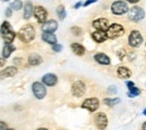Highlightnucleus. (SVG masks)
<instances>
[{"mask_svg":"<svg viewBox=\"0 0 146 130\" xmlns=\"http://www.w3.org/2000/svg\"><path fill=\"white\" fill-rule=\"evenodd\" d=\"M18 37L21 42H25V43L32 42L35 37V30H34L33 26L26 25L23 28H20V30L18 32Z\"/></svg>","mask_w":146,"mask_h":130,"instance_id":"f257e3e1","label":"nucleus"},{"mask_svg":"<svg viewBox=\"0 0 146 130\" xmlns=\"http://www.w3.org/2000/svg\"><path fill=\"white\" fill-rule=\"evenodd\" d=\"M1 36L5 39L6 44H11L13 40L15 39V32L13 30V28L8 21H5L1 25Z\"/></svg>","mask_w":146,"mask_h":130,"instance_id":"f03ea898","label":"nucleus"},{"mask_svg":"<svg viewBox=\"0 0 146 130\" xmlns=\"http://www.w3.org/2000/svg\"><path fill=\"white\" fill-rule=\"evenodd\" d=\"M106 33H107L108 38L113 39V38L123 36L124 33H125V30H124L123 26H120V25H118V24H112V25L109 26V28H108V30H107Z\"/></svg>","mask_w":146,"mask_h":130,"instance_id":"7ed1b4c3","label":"nucleus"},{"mask_svg":"<svg viewBox=\"0 0 146 130\" xmlns=\"http://www.w3.org/2000/svg\"><path fill=\"white\" fill-rule=\"evenodd\" d=\"M111 11H112V14H115V15H117V16L124 15V14H126L128 11L127 3L124 2V1H120V0L115 1V2L112 3V6H111Z\"/></svg>","mask_w":146,"mask_h":130,"instance_id":"20e7f679","label":"nucleus"},{"mask_svg":"<svg viewBox=\"0 0 146 130\" xmlns=\"http://www.w3.org/2000/svg\"><path fill=\"white\" fill-rule=\"evenodd\" d=\"M128 17L130 20L133 21H139L145 17V11L143 8L141 7H133L130 10H129V14H128Z\"/></svg>","mask_w":146,"mask_h":130,"instance_id":"39448f33","label":"nucleus"},{"mask_svg":"<svg viewBox=\"0 0 146 130\" xmlns=\"http://www.w3.org/2000/svg\"><path fill=\"white\" fill-rule=\"evenodd\" d=\"M128 43H129V45L131 47H137L143 43V36L141 35V33L138 30H133L129 34Z\"/></svg>","mask_w":146,"mask_h":130,"instance_id":"423d86ee","label":"nucleus"},{"mask_svg":"<svg viewBox=\"0 0 146 130\" xmlns=\"http://www.w3.org/2000/svg\"><path fill=\"white\" fill-rule=\"evenodd\" d=\"M32 90H33L34 95L36 96L37 99H39V100L44 99L45 95H46V88L40 82H34L33 86H32Z\"/></svg>","mask_w":146,"mask_h":130,"instance_id":"0eeeda50","label":"nucleus"},{"mask_svg":"<svg viewBox=\"0 0 146 130\" xmlns=\"http://www.w3.org/2000/svg\"><path fill=\"white\" fill-rule=\"evenodd\" d=\"M100 103H99V100L97 98H90V99H87L83 103H82V108L83 109H87L90 112L96 111L98 108H99Z\"/></svg>","mask_w":146,"mask_h":130,"instance_id":"6e6552de","label":"nucleus"},{"mask_svg":"<svg viewBox=\"0 0 146 130\" xmlns=\"http://www.w3.org/2000/svg\"><path fill=\"white\" fill-rule=\"evenodd\" d=\"M86 92V84H84V82H82V81H76V82H74L72 85V94L74 96H78V98H80V96H82L83 94Z\"/></svg>","mask_w":146,"mask_h":130,"instance_id":"1a4fd4ad","label":"nucleus"},{"mask_svg":"<svg viewBox=\"0 0 146 130\" xmlns=\"http://www.w3.org/2000/svg\"><path fill=\"white\" fill-rule=\"evenodd\" d=\"M94 122L99 129L104 130L108 125V118L104 112H99V113H97V115L94 118Z\"/></svg>","mask_w":146,"mask_h":130,"instance_id":"9d476101","label":"nucleus"},{"mask_svg":"<svg viewBox=\"0 0 146 130\" xmlns=\"http://www.w3.org/2000/svg\"><path fill=\"white\" fill-rule=\"evenodd\" d=\"M92 26L97 29V30H101V32H107L108 28H109V22L108 20L105 18H99L96 19L93 22H92Z\"/></svg>","mask_w":146,"mask_h":130,"instance_id":"9b49d317","label":"nucleus"},{"mask_svg":"<svg viewBox=\"0 0 146 130\" xmlns=\"http://www.w3.org/2000/svg\"><path fill=\"white\" fill-rule=\"evenodd\" d=\"M34 16L38 22H45L46 17H47V11L45 10V8L37 6V7H35V10H34Z\"/></svg>","mask_w":146,"mask_h":130,"instance_id":"f8f14e48","label":"nucleus"},{"mask_svg":"<svg viewBox=\"0 0 146 130\" xmlns=\"http://www.w3.org/2000/svg\"><path fill=\"white\" fill-rule=\"evenodd\" d=\"M57 29V22L55 20H48V21H45L43 25H42V30L44 33H53Z\"/></svg>","mask_w":146,"mask_h":130,"instance_id":"ddd939ff","label":"nucleus"},{"mask_svg":"<svg viewBox=\"0 0 146 130\" xmlns=\"http://www.w3.org/2000/svg\"><path fill=\"white\" fill-rule=\"evenodd\" d=\"M42 82L43 84L45 85H48V86H54L57 82V77L56 75L53 74V73H48V74H45L42 79Z\"/></svg>","mask_w":146,"mask_h":130,"instance_id":"4468645a","label":"nucleus"},{"mask_svg":"<svg viewBox=\"0 0 146 130\" xmlns=\"http://www.w3.org/2000/svg\"><path fill=\"white\" fill-rule=\"evenodd\" d=\"M35 8L33 7V3L31 1H27L24 6V18L25 19H29L33 16V13H34Z\"/></svg>","mask_w":146,"mask_h":130,"instance_id":"2eb2a0df","label":"nucleus"},{"mask_svg":"<svg viewBox=\"0 0 146 130\" xmlns=\"http://www.w3.org/2000/svg\"><path fill=\"white\" fill-rule=\"evenodd\" d=\"M93 40H96L97 43H102L105 42L108 36H107V33L106 32H101V30H97V32H93L91 34Z\"/></svg>","mask_w":146,"mask_h":130,"instance_id":"dca6fc26","label":"nucleus"},{"mask_svg":"<svg viewBox=\"0 0 146 130\" xmlns=\"http://www.w3.org/2000/svg\"><path fill=\"white\" fill-rule=\"evenodd\" d=\"M94 59L99 63V64H102V65H109L110 64V58L106 54L104 53H98L94 55Z\"/></svg>","mask_w":146,"mask_h":130,"instance_id":"f3484780","label":"nucleus"},{"mask_svg":"<svg viewBox=\"0 0 146 130\" xmlns=\"http://www.w3.org/2000/svg\"><path fill=\"white\" fill-rule=\"evenodd\" d=\"M71 49L73 51L74 54H76V55L79 56L83 55L86 53V48L81 44H79V43H73L72 45H71Z\"/></svg>","mask_w":146,"mask_h":130,"instance_id":"a211bd4d","label":"nucleus"},{"mask_svg":"<svg viewBox=\"0 0 146 130\" xmlns=\"http://www.w3.org/2000/svg\"><path fill=\"white\" fill-rule=\"evenodd\" d=\"M15 49L16 48H15V46L13 44H6L5 47H3V49H2V57L3 58H8Z\"/></svg>","mask_w":146,"mask_h":130,"instance_id":"6ab92c4d","label":"nucleus"},{"mask_svg":"<svg viewBox=\"0 0 146 130\" xmlns=\"http://www.w3.org/2000/svg\"><path fill=\"white\" fill-rule=\"evenodd\" d=\"M17 73V69L14 67V66H9L7 67L6 70H2L1 71V76L2 77H11Z\"/></svg>","mask_w":146,"mask_h":130,"instance_id":"aec40b11","label":"nucleus"},{"mask_svg":"<svg viewBox=\"0 0 146 130\" xmlns=\"http://www.w3.org/2000/svg\"><path fill=\"white\" fill-rule=\"evenodd\" d=\"M28 63L33 66H36V65H39L42 63V57L38 55V54H31L29 57H28Z\"/></svg>","mask_w":146,"mask_h":130,"instance_id":"412c9836","label":"nucleus"},{"mask_svg":"<svg viewBox=\"0 0 146 130\" xmlns=\"http://www.w3.org/2000/svg\"><path fill=\"white\" fill-rule=\"evenodd\" d=\"M43 39L47 43V44H52L54 45L56 44V36H55L53 33H43Z\"/></svg>","mask_w":146,"mask_h":130,"instance_id":"4be33fe9","label":"nucleus"},{"mask_svg":"<svg viewBox=\"0 0 146 130\" xmlns=\"http://www.w3.org/2000/svg\"><path fill=\"white\" fill-rule=\"evenodd\" d=\"M117 73H118V75H119L120 77H123V79H128V77L131 75L130 70L127 69V67H125V66H120V67H118Z\"/></svg>","mask_w":146,"mask_h":130,"instance_id":"5701e85b","label":"nucleus"},{"mask_svg":"<svg viewBox=\"0 0 146 130\" xmlns=\"http://www.w3.org/2000/svg\"><path fill=\"white\" fill-rule=\"evenodd\" d=\"M104 102L108 107H113V106H116V104H118L120 102V99H118V98H116V99H109V98H107V99L104 100Z\"/></svg>","mask_w":146,"mask_h":130,"instance_id":"b1692460","label":"nucleus"},{"mask_svg":"<svg viewBox=\"0 0 146 130\" xmlns=\"http://www.w3.org/2000/svg\"><path fill=\"white\" fill-rule=\"evenodd\" d=\"M56 13H57V16H58L60 20H63V19L66 17V13H65L64 6H58L57 9H56Z\"/></svg>","mask_w":146,"mask_h":130,"instance_id":"393cba45","label":"nucleus"},{"mask_svg":"<svg viewBox=\"0 0 146 130\" xmlns=\"http://www.w3.org/2000/svg\"><path fill=\"white\" fill-rule=\"evenodd\" d=\"M10 8L14 10H20L23 8V2L20 0H15L10 3Z\"/></svg>","mask_w":146,"mask_h":130,"instance_id":"a878e982","label":"nucleus"},{"mask_svg":"<svg viewBox=\"0 0 146 130\" xmlns=\"http://www.w3.org/2000/svg\"><path fill=\"white\" fill-rule=\"evenodd\" d=\"M138 94H141V90H139V89H137V88H134V89L129 90L128 96H129V98H135V96H137Z\"/></svg>","mask_w":146,"mask_h":130,"instance_id":"bb28decb","label":"nucleus"},{"mask_svg":"<svg viewBox=\"0 0 146 130\" xmlns=\"http://www.w3.org/2000/svg\"><path fill=\"white\" fill-rule=\"evenodd\" d=\"M71 30L73 32L74 35H81V34H82V30H81V28H79V27H72Z\"/></svg>","mask_w":146,"mask_h":130,"instance_id":"cd10ccee","label":"nucleus"},{"mask_svg":"<svg viewBox=\"0 0 146 130\" xmlns=\"http://www.w3.org/2000/svg\"><path fill=\"white\" fill-rule=\"evenodd\" d=\"M62 45H58V44H54L53 45V51L54 52H56V53H58V52H61L62 51Z\"/></svg>","mask_w":146,"mask_h":130,"instance_id":"c85d7f7f","label":"nucleus"},{"mask_svg":"<svg viewBox=\"0 0 146 130\" xmlns=\"http://www.w3.org/2000/svg\"><path fill=\"white\" fill-rule=\"evenodd\" d=\"M126 85H127V88L129 89V90H131V89H134V88H135L134 82H130V81H128L127 83H126Z\"/></svg>","mask_w":146,"mask_h":130,"instance_id":"c756f323","label":"nucleus"},{"mask_svg":"<svg viewBox=\"0 0 146 130\" xmlns=\"http://www.w3.org/2000/svg\"><path fill=\"white\" fill-rule=\"evenodd\" d=\"M93 2H97V0H87L86 2H84V7H87V6H89V5H91V3H93Z\"/></svg>","mask_w":146,"mask_h":130,"instance_id":"7c9ffc66","label":"nucleus"},{"mask_svg":"<svg viewBox=\"0 0 146 130\" xmlns=\"http://www.w3.org/2000/svg\"><path fill=\"white\" fill-rule=\"evenodd\" d=\"M6 15H7V17H10L11 16V8H7L6 9Z\"/></svg>","mask_w":146,"mask_h":130,"instance_id":"2f4dec72","label":"nucleus"},{"mask_svg":"<svg viewBox=\"0 0 146 130\" xmlns=\"http://www.w3.org/2000/svg\"><path fill=\"white\" fill-rule=\"evenodd\" d=\"M1 130H7V125L3 121H1Z\"/></svg>","mask_w":146,"mask_h":130,"instance_id":"473e14b6","label":"nucleus"},{"mask_svg":"<svg viewBox=\"0 0 146 130\" xmlns=\"http://www.w3.org/2000/svg\"><path fill=\"white\" fill-rule=\"evenodd\" d=\"M126 1H128V2H130V3H137L139 0H126Z\"/></svg>","mask_w":146,"mask_h":130,"instance_id":"72a5a7b5","label":"nucleus"},{"mask_svg":"<svg viewBox=\"0 0 146 130\" xmlns=\"http://www.w3.org/2000/svg\"><path fill=\"white\" fill-rule=\"evenodd\" d=\"M81 5H82V2H80V1H79V2H78V3L75 5V6H74V8H75V9H78V8H79V7L81 6Z\"/></svg>","mask_w":146,"mask_h":130,"instance_id":"f704fd0d","label":"nucleus"},{"mask_svg":"<svg viewBox=\"0 0 146 130\" xmlns=\"http://www.w3.org/2000/svg\"><path fill=\"white\" fill-rule=\"evenodd\" d=\"M142 130H146V121L143 123V127H142Z\"/></svg>","mask_w":146,"mask_h":130,"instance_id":"c9c22d12","label":"nucleus"},{"mask_svg":"<svg viewBox=\"0 0 146 130\" xmlns=\"http://www.w3.org/2000/svg\"><path fill=\"white\" fill-rule=\"evenodd\" d=\"M37 130H47L46 128H39V129H37Z\"/></svg>","mask_w":146,"mask_h":130,"instance_id":"e433bc0d","label":"nucleus"},{"mask_svg":"<svg viewBox=\"0 0 146 130\" xmlns=\"http://www.w3.org/2000/svg\"><path fill=\"white\" fill-rule=\"evenodd\" d=\"M143 113H144V114H145V115H146V109H145V110H144V111H143Z\"/></svg>","mask_w":146,"mask_h":130,"instance_id":"4c0bfd02","label":"nucleus"},{"mask_svg":"<svg viewBox=\"0 0 146 130\" xmlns=\"http://www.w3.org/2000/svg\"><path fill=\"white\" fill-rule=\"evenodd\" d=\"M7 130H15V129H7Z\"/></svg>","mask_w":146,"mask_h":130,"instance_id":"58836bf2","label":"nucleus"},{"mask_svg":"<svg viewBox=\"0 0 146 130\" xmlns=\"http://www.w3.org/2000/svg\"><path fill=\"white\" fill-rule=\"evenodd\" d=\"M6 1H8V0H6Z\"/></svg>","mask_w":146,"mask_h":130,"instance_id":"ea45409f","label":"nucleus"}]
</instances>
